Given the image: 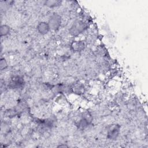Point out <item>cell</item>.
Here are the masks:
<instances>
[{
  "mask_svg": "<svg viewBox=\"0 0 148 148\" xmlns=\"http://www.w3.org/2000/svg\"><path fill=\"white\" fill-rule=\"evenodd\" d=\"M61 23V17L57 13H53L51 15L48 24L50 29L53 30H57L60 27Z\"/></svg>",
  "mask_w": 148,
  "mask_h": 148,
  "instance_id": "cell-1",
  "label": "cell"
},
{
  "mask_svg": "<svg viewBox=\"0 0 148 148\" xmlns=\"http://www.w3.org/2000/svg\"><path fill=\"white\" fill-rule=\"evenodd\" d=\"M120 128V127L118 124L112 125L108 130L107 137L110 139H116L119 134Z\"/></svg>",
  "mask_w": 148,
  "mask_h": 148,
  "instance_id": "cell-2",
  "label": "cell"
},
{
  "mask_svg": "<svg viewBox=\"0 0 148 148\" xmlns=\"http://www.w3.org/2000/svg\"><path fill=\"white\" fill-rule=\"evenodd\" d=\"M85 28V25L83 22L78 21L72 25L70 29V33L72 35H77L80 33L82 32Z\"/></svg>",
  "mask_w": 148,
  "mask_h": 148,
  "instance_id": "cell-3",
  "label": "cell"
},
{
  "mask_svg": "<svg viewBox=\"0 0 148 148\" xmlns=\"http://www.w3.org/2000/svg\"><path fill=\"white\" fill-rule=\"evenodd\" d=\"M23 86L24 80L22 78L18 76L13 77L10 83V86L13 88H20Z\"/></svg>",
  "mask_w": 148,
  "mask_h": 148,
  "instance_id": "cell-4",
  "label": "cell"
},
{
  "mask_svg": "<svg viewBox=\"0 0 148 148\" xmlns=\"http://www.w3.org/2000/svg\"><path fill=\"white\" fill-rule=\"evenodd\" d=\"M50 28L48 23H46L45 21L39 23L37 25L38 31L42 35L47 34L50 31Z\"/></svg>",
  "mask_w": 148,
  "mask_h": 148,
  "instance_id": "cell-5",
  "label": "cell"
},
{
  "mask_svg": "<svg viewBox=\"0 0 148 148\" xmlns=\"http://www.w3.org/2000/svg\"><path fill=\"white\" fill-rule=\"evenodd\" d=\"M84 43L82 41H75L72 43L71 47L75 51H80L84 48Z\"/></svg>",
  "mask_w": 148,
  "mask_h": 148,
  "instance_id": "cell-6",
  "label": "cell"
},
{
  "mask_svg": "<svg viewBox=\"0 0 148 148\" xmlns=\"http://www.w3.org/2000/svg\"><path fill=\"white\" fill-rule=\"evenodd\" d=\"M61 3V1H56V0H50V1H47L45 2V4L50 8H53V7H56L59 6Z\"/></svg>",
  "mask_w": 148,
  "mask_h": 148,
  "instance_id": "cell-7",
  "label": "cell"
},
{
  "mask_svg": "<svg viewBox=\"0 0 148 148\" xmlns=\"http://www.w3.org/2000/svg\"><path fill=\"white\" fill-rule=\"evenodd\" d=\"M10 31V28L6 25H2L1 27V36H6L9 34Z\"/></svg>",
  "mask_w": 148,
  "mask_h": 148,
  "instance_id": "cell-8",
  "label": "cell"
},
{
  "mask_svg": "<svg viewBox=\"0 0 148 148\" xmlns=\"http://www.w3.org/2000/svg\"><path fill=\"white\" fill-rule=\"evenodd\" d=\"M8 66L7 62L5 60V58H1V62H0V67H1V69L3 70L4 69H5Z\"/></svg>",
  "mask_w": 148,
  "mask_h": 148,
  "instance_id": "cell-9",
  "label": "cell"
},
{
  "mask_svg": "<svg viewBox=\"0 0 148 148\" xmlns=\"http://www.w3.org/2000/svg\"><path fill=\"white\" fill-rule=\"evenodd\" d=\"M58 147H67V146H66V145H60V146H58Z\"/></svg>",
  "mask_w": 148,
  "mask_h": 148,
  "instance_id": "cell-10",
  "label": "cell"
}]
</instances>
